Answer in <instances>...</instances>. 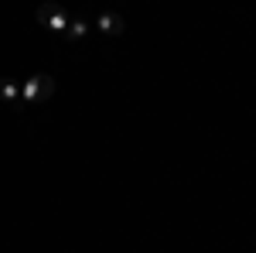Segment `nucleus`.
Here are the masks:
<instances>
[{
    "instance_id": "f257e3e1",
    "label": "nucleus",
    "mask_w": 256,
    "mask_h": 253,
    "mask_svg": "<svg viewBox=\"0 0 256 253\" xmlns=\"http://www.w3.org/2000/svg\"><path fill=\"white\" fill-rule=\"evenodd\" d=\"M55 96V76L38 72L28 82H20V103H31V106H44L48 99Z\"/></svg>"
},
{
    "instance_id": "f03ea898",
    "label": "nucleus",
    "mask_w": 256,
    "mask_h": 253,
    "mask_svg": "<svg viewBox=\"0 0 256 253\" xmlns=\"http://www.w3.org/2000/svg\"><path fill=\"white\" fill-rule=\"evenodd\" d=\"M38 21L48 28V31L65 35L68 24H72V14H68V7H62V4H55V0H44V4L38 7Z\"/></svg>"
},
{
    "instance_id": "7ed1b4c3",
    "label": "nucleus",
    "mask_w": 256,
    "mask_h": 253,
    "mask_svg": "<svg viewBox=\"0 0 256 253\" xmlns=\"http://www.w3.org/2000/svg\"><path fill=\"white\" fill-rule=\"evenodd\" d=\"M0 103H7L10 110H20V82L18 79H0Z\"/></svg>"
},
{
    "instance_id": "20e7f679",
    "label": "nucleus",
    "mask_w": 256,
    "mask_h": 253,
    "mask_svg": "<svg viewBox=\"0 0 256 253\" xmlns=\"http://www.w3.org/2000/svg\"><path fill=\"white\" fill-rule=\"evenodd\" d=\"M96 28L102 31V35H113V38H116V35H123L126 21L120 18V14H113V11H102V14L96 18Z\"/></svg>"
},
{
    "instance_id": "39448f33",
    "label": "nucleus",
    "mask_w": 256,
    "mask_h": 253,
    "mask_svg": "<svg viewBox=\"0 0 256 253\" xmlns=\"http://www.w3.org/2000/svg\"><path fill=\"white\" fill-rule=\"evenodd\" d=\"M89 31H92V28H89V21H86V18H72L68 31H65V38H68V41H82Z\"/></svg>"
}]
</instances>
